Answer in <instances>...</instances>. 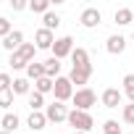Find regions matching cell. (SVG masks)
Instances as JSON below:
<instances>
[{"label":"cell","instance_id":"cell-20","mask_svg":"<svg viewBox=\"0 0 134 134\" xmlns=\"http://www.w3.org/2000/svg\"><path fill=\"white\" fill-rule=\"evenodd\" d=\"M13 95H29V79L26 76H19V79H13Z\"/></svg>","mask_w":134,"mask_h":134},{"label":"cell","instance_id":"cell-14","mask_svg":"<svg viewBox=\"0 0 134 134\" xmlns=\"http://www.w3.org/2000/svg\"><path fill=\"white\" fill-rule=\"evenodd\" d=\"M90 76H92V66L90 69H71V74H69L71 84H82V87L90 82Z\"/></svg>","mask_w":134,"mask_h":134},{"label":"cell","instance_id":"cell-12","mask_svg":"<svg viewBox=\"0 0 134 134\" xmlns=\"http://www.w3.org/2000/svg\"><path fill=\"white\" fill-rule=\"evenodd\" d=\"M45 124H47V116H45L42 110H32V113H29V118H26V126H29L32 131H42V129H45Z\"/></svg>","mask_w":134,"mask_h":134},{"label":"cell","instance_id":"cell-8","mask_svg":"<svg viewBox=\"0 0 134 134\" xmlns=\"http://www.w3.org/2000/svg\"><path fill=\"white\" fill-rule=\"evenodd\" d=\"M79 21H82V26H84V29H95V26L103 21V13H100L97 8H84V11H82V16H79Z\"/></svg>","mask_w":134,"mask_h":134},{"label":"cell","instance_id":"cell-28","mask_svg":"<svg viewBox=\"0 0 134 134\" xmlns=\"http://www.w3.org/2000/svg\"><path fill=\"white\" fill-rule=\"evenodd\" d=\"M11 87H13V79L8 74H0V92H8Z\"/></svg>","mask_w":134,"mask_h":134},{"label":"cell","instance_id":"cell-1","mask_svg":"<svg viewBox=\"0 0 134 134\" xmlns=\"http://www.w3.org/2000/svg\"><path fill=\"white\" fill-rule=\"evenodd\" d=\"M34 53H37V45L34 42H24L16 53H11V69H26V66L34 60Z\"/></svg>","mask_w":134,"mask_h":134},{"label":"cell","instance_id":"cell-26","mask_svg":"<svg viewBox=\"0 0 134 134\" xmlns=\"http://www.w3.org/2000/svg\"><path fill=\"white\" fill-rule=\"evenodd\" d=\"M121 116H124V121H126V124H134V103L124 105V113H121Z\"/></svg>","mask_w":134,"mask_h":134},{"label":"cell","instance_id":"cell-22","mask_svg":"<svg viewBox=\"0 0 134 134\" xmlns=\"http://www.w3.org/2000/svg\"><path fill=\"white\" fill-rule=\"evenodd\" d=\"M29 108H32V110H42V108H47V105H45V95H40V92H29Z\"/></svg>","mask_w":134,"mask_h":134},{"label":"cell","instance_id":"cell-16","mask_svg":"<svg viewBox=\"0 0 134 134\" xmlns=\"http://www.w3.org/2000/svg\"><path fill=\"white\" fill-rule=\"evenodd\" d=\"M45 63V76H50V79H58V74H60V60L58 58H47V60H42Z\"/></svg>","mask_w":134,"mask_h":134},{"label":"cell","instance_id":"cell-2","mask_svg":"<svg viewBox=\"0 0 134 134\" xmlns=\"http://www.w3.org/2000/svg\"><path fill=\"white\" fill-rule=\"evenodd\" d=\"M71 100H74V108H76V110H87V113H90V108L97 103V95H95L90 87H82V90L74 92Z\"/></svg>","mask_w":134,"mask_h":134},{"label":"cell","instance_id":"cell-25","mask_svg":"<svg viewBox=\"0 0 134 134\" xmlns=\"http://www.w3.org/2000/svg\"><path fill=\"white\" fill-rule=\"evenodd\" d=\"M11 105H13V90L0 92V108H11Z\"/></svg>","mask_w":134,"mask_h":134},{"label":"cell","instance_id":"cell-30","mask_svg":"<svg viewBox=\"0 0 134 134\" xmlns=\"http://www.w3.org/2000/svg\"><path fill=\"white\" fill-rule=\"evenodd\" d=\"M11 8H13V11H26L29 3H24V0H11Z\"/></svg>","mask_w":134,"mask_h":134},{"label":"cell","instance_id":"cell-23","mask_svg":"<svg viewBox=\"0 0 134 134\" xmlns=\"http://www.w3.org/2000/svg\"><path fill=\"white\" fill-rule=\"evenodd\" d=\"M42 21H45V29H50V32L60 26V16H58V13H53V11H50V13H45V16H42Z\"/></svg>","mask_w":134,"mask_h":134},{"label":"cell","instance_id":"cell-15","mask_svg":"<svg viewBox=\"0 0 134 134\" xmlns=\"http://www.w3.org/2000/svg\"><path fill=\"white\" fill-rule=\"evenodd\" d=\"M42 76H45V63H34V60H32V63L26 66V79H29V82H37V79H42Z\"/></svg>","mask_w":134,"mask_h":134},{"label":"cell","instance_id":"cell-33","mask_svg":"<svg viewBox=\"0 0 134 134\" xmlns=\"http://www.w3.org/2000/svg\"><path fill=\"white\" fill-rule=\"evenodd\" d=\"M74 134H84V131H74Z\"/></svg>","mask_w":134,"mask_h":134},{"label":"cell","instance_id":"cell-34","mask_svg":"<svg viewBox=\"0 0 134 134\" xmlns=\"http://www.w3.org/2000/svg\"><path fill=\"white\" fill-rule=\"evenodd\" d=\"M131 40H134V37H131Z\"/></svg>","mask_w":134,"mask_h":134},{"label":"cell","instance_id":"cell-18","mask_svg":"<svg viewBox=\"0 0 134 134\" xmlns=\"http://www.w3.org/2000/svg\"><path fill=\"white\" fill-rule=\"evenodd\" d=\"M53 87H55V79H50V76H42V79L34 82V92H40V95L53 92Z\"/></svg>","mask_w":134,"mask_h":134},{"label":"cell","instance_id":"cell-4","mask_svg":"<svg viewBox=\"0 0 134 134\" xmlns=\"http://www.w3.org/2000/svg\"><path fill=\"white\" fill-rule=\"evenodd\" d=\"M53 95L58 103H66V100H71L74 97V84L69 76H58L55 79V87H53Z\"/></svg>","mask_w":134,"mask_h":134},{"label":"cell","instance_id":"cell-11","mask_svg":"<svg viewBox=\"0 0 134 134\" xmlns=\"http://www.w3.org/2000/svg\"><path fill=\"white\" fill-rule=\"evenodd\" d=\"M121 100H124V92L116 90V87H110V90L103 92V105H105V108H118Z\"/></svg>","mask_w":134,"mask_h":134},{"label":"cell","instance_id":"cell-5","mask_svg":"<svg viewBox=\"0 0 134 134\" xmlns=\"http://www.w3.org/2000/svg\"><path fill=\"white\" fill-rule=\"evenodd\" d=\"M74 53V37H58L55 40V45H53V58H58V60H63L66 55H71Z\"/></svg>","mask_w":134,"mask_h":134},{"label":"cell","instance_id":"cell-17","mask_svg":"<svg viewBox=\"0 0 134 134\" xmlns=\"http://www.w3.org/2000/svg\"><path fill=\"white\" fill-rule=\"evenodd\" d=\"M131 19H134V11H131V8H118V11L113 13V21H116L118 26H126V24H131Z\"/></svg>","mask_w":134,"mask_h":134},{"label":"cell","instance_id":"cell-6","mask_svg":"<svg viewBox=\"0 0 134 134\" xmlns=\"http://www.w3.org/2000/svg\"><path fill=\"white\" fill-rule=\"evenodd\" d=\"M69 113H71V110H66V105H63V103H58V100H55V103H50V105L45 108L47 121H55V124H58V121H69Z\"/></svg>","mask_w":134,"mask_h":134},{"label":"cell","instance_id":"cell-27","mask_svg":"<svg viewBox=\"0 0 134 134\" xmlns=\"http://www.w3.org/2000/svg\"><path fill=\"white\" fill-rule=\"evenodd\" d=\"M11 32H13V29H11V21H8V19H3V16H0V37L5 40V37L11 34Z\"/></svg>","mask_w":134,"mask_h":134},{"label":"cell","instance_id":"cell-31","mask_svg":"<svg viewBox=\"0 0 134 134\" xmlns=\"http://www.w3.org/2000/svg\"><path fill=\"white\" fill-rule=\"evenodd\" d=\"M126 97H129V103H134V92H126Z\"/></svg>","mask_w":134,"mask_h":134},{"label":"cell","instance_id":"cell-13","mask_svg":"<svg viewBox=\"0 0 134 134\" xmlns=\"http://www.w3.org/2000/svg\"><path fill=\"white\" fill-rule=\"evenodd\" d=\"M71 60H74V69H90V53L84 50V47H74V53H71Z\"/></svg>","mask_w":134,"mask_h":134},{"label":"cell","instance_id":"cell-9","mask_svg":"<svg viewBox=\"0 0 134 134\" xmlns=\"http://www.w3.org/2000/svg\"><path fill=\"white\" fill-rule=\"evenodd\" d=\"M105 50H108L110 55H121V53L126 50V37H121V34H110L108 42H105Z\"/></svg>","mask_w":134,"mask_h":134},{"label":"cell","instance_id":"cell-19","mask_svg":"<svg viewBox=\"0 0 134 134\" xmlns=\"http://www.w3.org/2000/svg\"><path fill=\"white\" fill-rule=\"evenodd\" d=\"M0 124H3V131H11V134H13V131L19 129V124H21V121H19V116H16V113H5Z\"/></svg>","mask_w":134,"mask_h":134},{"label":"cell","instance_id":"cell-3","mask_svg":"<svg viewBox=\"0 0 134 134\" xmlns=\"http://www.w3.org/2000/svg\"><path fill=\"white\" fill-rule=\"evenodd\" d=\"M69 124L74 126V131H84V134H87V131H90V129L95 126L92 116H90L87 110H76V108H74V110L69 113Z\"/></svg>","mask_w":134,"mask_h":134},{"label":"cell","instance_id":"cell-24","mask_svg":"<svg viewBox=\"0 0 134 134\" xmlns=\"http://www.w3.org/2000/svg\"><path fill=\"white\" fill-rule=\"evenodd\" d=\"M103 134H124V131H121L118 121H105L103 124Z\"/></svg>","mask_w":134,"mask_h":134},{"label":"cell","instance_id":"cell-29","mask_svg":"<svg viewBox=\"0 0 134 134\" xmlns=\"http://www.w3.org/2000/svg\"><path fill=\"white\" fill-rule=\"evenodd\" d=\"M121 84H124V92H134V74H126Z\"/></svg>","mask_w":134,"mask_h":134},{"label":"cell","instance_id":"cell-32","mask_svg":"<svg viewBox=\"0 0 134 134\" xmlns=\"http://www.w3.org/2000/svg\"><path fill=\"white\" fill-rule=\"evenodd\" d=\"M0 134H11V131H0Z\"/></svg>","mask_w":134,"mask_h":134},{"label":"cell","instance_id":"cell-7","mask_svg":"<svg viewBox=\"0 0 134 134\" xmlns=\"http://www.w3.org/2000/svg\"><path fill=\"white\" fill-rule=\"evenodd\" d=\"M34 45H37V50H53V45H55V34L50 32V29H37L34 32Z\"/></svg>","mask_w":134,"mask_h":134},{"label":"cell","instance_id":"cell-10","mask_svg":"<svg viewBox=\"0 0 134 134\" xmlns=\"http://www.w3.org/2000/svg\"><path fill=\"white\" fill-rule=\"evenodd\" d=\"M21 45H24V32H19V29H13V32L3 40V47H5L8 53H16Z\"/></svg>","mask_w":134,"mask_h":134},{"label":"cell","instance_id":"cell-21","mask_svg":"<svg viewBox=\"0 0 134 134\" xmlns=\"http://www.w3.org/2000/svg\"><path fill=\"white\" fill-rule=\"evenodd\" d=\"M29 11L32 13H50V0H32V3H29Z\"/></svg>","mask_w":134,"mask_h":134}]
</instances>
